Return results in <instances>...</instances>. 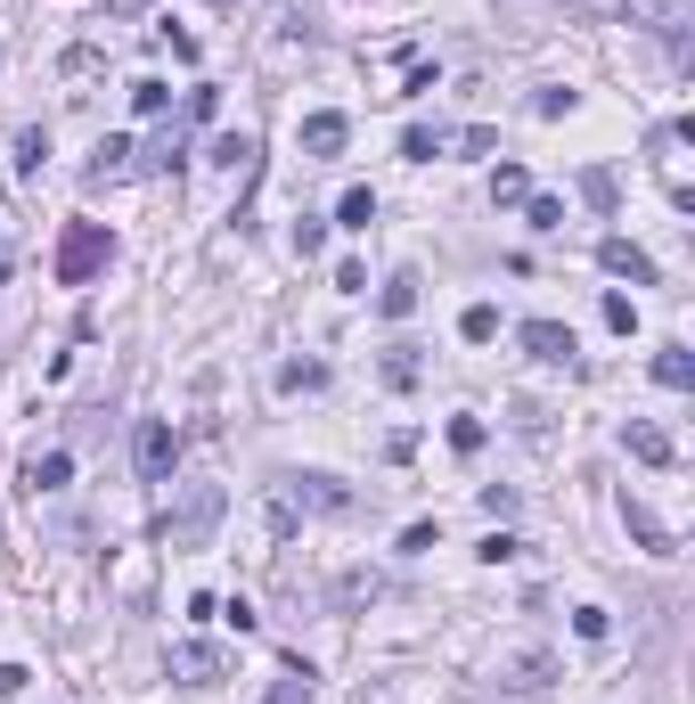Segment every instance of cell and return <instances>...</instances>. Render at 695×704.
Returning a JSON list of instances; mask_svg holds the SVG:
<instances>
[{"instance_id": "cell-25", "label": "cell", "mask_w": 695, "mask_h": 704, "mask_svg": "<svg viewBox=\"0 0 695 704\" xmlns=\"http://www.w3.org/2000/svg\"><path fill=\"white\" fill-rule=\"evenodd\" d=\"M458 337H467V344H491L499 337V312H491V303H467V312H458Z\"/></svg>"}, {"instance_id": "cell-23", "label": "cell", "mask_w": 695, "mask_h": 704, "mask_svg": "<svg viewBox=\"0 0 695 704\" xmlns=\"http://www.w3.org/2000/svg\"><path fill=\"white\" fill-rule=\"evenodd\" d=\"M180 156H188V132H180V123H164V132L147 139V164H164V173H173Z\"/></svg>"}, {"instance_id": "cell-35", "label": "cell", "mask_w": 695, "mask_h": 704, "mask_svg": "<svg viewBox=\"0 0 695 704\" xmlns=\"http://www.w3.org/2000/svg\"><path fill=\"white\" fill-rule=\"evenodd\" d=\"M214 614H221V623H229V631H255V623H262V614H255V607H246V598H229V607H214Z\"/></svg>"}, {"instance_id": "cell-34", "label": "cell", "mask_w": 695, "mask_h": 704, "mask_svg": "<svg viewBox=\"0 0 695 704\" xmlns=\"http://www.w3.org/2000/svg\"><path fill=\"white\" fill-rule=\"evenodd\" d=\"M605 328H614V337H630V328H639V303H630V296H605Z\"/></svg>"}, {"instance_id": "cell-1", "label": "cell", "mask_w": 695, "mask_h": 704, "mask_svg": "<svg viewBox=\"0 0 695 704\" xmlns=\"http://www.w3.org/2000/svg\"><path fill=\"white\" fill-rule=\"evenodd\" d=\"M221 516H229V491L221 484H180V500L164 508V549H173V557H197L221 532Z\"/></svg>"}, {"instance_id": "cell-18", "label": "cell", "mask_w": 695, "mask_h": 704, "mask_svg": "<svg viewBox=\"0 0 695 704\" xmlns=\"http://www.w3.org/2000/svg\"><path fill=\"white\" fill-rule=\"evenodd\" d=\"M255 156H262L255 132H221V139H214V164H221V173H255Z\"/></svg>"}, {"instance_id": "cell-33", "label": "cell", "mask_w": 695, "mask_h": 704, "mask_svg": "<svg viewBox=\"0 0 695 704\" xmlns=\"http://www.w3.org/2000/svg\"><path fill=\"white\" fill-rule=\"evenodd\" d=\"M294 255H303V262H311V255H328V230H320V221H311V214L294 221Z\"/></svg>"}, {"instance_id": "cell-31", "label": "cell", "mask_w": 695, "mask_h": 704, "mask_svg": "<svg viewBox=\"0 0 695 704\" xmlns=\"http://www.w3.org/2000/svg\"><path fill=\"white\" fill-rule=\"evenodd\" d=\"M523 221H532V230H564V205L532 189V197H523Z\"/></svg>"}, {"instance_id": "cell-21", "label": "cell", "mask_w": 695, "mask_h": 704, "mask_svg": "<svg viewBox=\"0 0 695 704\" xmlns=\"http://www.w3.org/2000/svg\"><path fill=\"white\" fill-rule=\"evenodd\" d=\"M532 197V173H523V164H499L491 173V205H523Z\"/></svg>"}, {"instance_id": "cell-7", "label": "cell", "mask_w": 695, "mask_h": 704, "mask_svg": "<svg viewBox=\"0 0 695 704\" xmlns=\"http://www.w3.org/2000/svg\"><path fill=\"white\" fill-rule=\"evenodd\" d=\"M279 500H287V508H320V516H344V508H352V491L335 484V475H320V467H311V475H279Z\"/></svg>"}, {"instance_id": "cell-39", "label": "cell", "mask_w": 695, "mask_h": 704, "mask_svg": "<svg viewBox=\"0 0 695 704\" xmlns=\"http://www.w3.org/2000/svg\"><path fill=\"white\" fill-rule=\"evenodd\" d=\"M221 9H238V0H221Z\"/></svg>"}, {"instance_id": "cell-32", "label": "cell", "mask_w": 695, "mask_h": 704, "mask_svg": "<svg viewBox=\"0 0 695 704\" xmlns=\"http://www.w3.org/2000/svg\"><path fill=\"white\" fill-rule=\"evenodd\" d=\"M605 631H614V614H605V607H573V639H589V648H598Z\"/></svg>"}, {"instance_id": "cell-8", "label": "cell", "mask_w": 695, "mask_h": 704, "mask_svg": "<svg viewBox=\"0 0 695 704\" xmlns=\"http://www.w3.org/2000/svg\"><path fill=\"white\" fill-rule=\"evenodd\" d=\"M516 344L532 352V361H549V369H573L581 361V344H573V328H564V320H523Z\"/></svg>"}, {"instance_id": "cell-30", "label": "cell", "mask_w": 695, "mask_h": 704, "mask_svg": "<svg viewBox=\"0 0 695 704\" xmlns=\"http://www.w3.org/2000/svg\"><path fill=\"white\" fill-rule=\"evenodd\" d=\"M581 197L598 205V214H614V173H605V164H589V173H581Z\"/></svg>"}, {"instance_id": "cell-14", "label": "cell", "mask_w": 695, "mask_h": 704, "mask_svg": "<svg viewBox=\"0 0 695 704\" xmlns=\"http://www.w3.org/2000/svg\"><path fill=\"white\" fill-rule=\"evenodd\" d=\"M66 475H74L66 451H33V459H25V491H33V500H41V491H66Z\"/></svg>"}, {"instance_id": "cell-5", "label": "cell", "mask_w": 695, "mask_h": 704, "mask_svg": "<svg viewBox=\"0 0 695 704\" xmlns=\"http://www.w3.org/2000/svg\"><path fill=\"white\" fill-rule=\"evenodd\" d=\"M173 680H180V689H221L229 655L214 648V639H173Z\"/></svg>"}, {"instance_id": "cell-13", "label": "cell", "mask_w": 695, "mask_h": 704, "mask_svg": "<svg viewBox=\"0 0 695 704\" xmlns=\"http://www.w3.org/2000/svg\"><path fill=\"white\" fill-rule=\"evenodd\" d=\"M311 696H320V672H311L303 655H287V672L270 680V696H262V704H311Z\"/></svg>"}, {"instance_id": "cell-3", "label": "cell", "mask_w": 695, "mask_h": 704, "mask_svg": "<svg viewBox=\"0 0 695 704\" xmlns=\"http://www.w3.org/2000/svg\"><path fill=\"white\" fill-rule=\"evenodd\" d=\"M557 672H564V655L557 648H540V639H523V648H499V664L491 680L508 696H540V689H557Z\"/></svg>"}, {"instance_id": "cell-29", "label": "cell", "mask_w": 695, "mask_h": 704, "mask_svg": "<svg viewBox=\"0 0 695 704\" xmlns=\"http://www.w3.org/2000/svg\"><path fill=\"white\" fill-rule=\"evenodd\" d=\"M385 385H393V393H409V385H417V352H409V344H393V352H385Z\"/></svg>"}, {"instance_id": "cell-10", "label": "cell", "mask_w": 695, "mask_h": 704, "mask_svg": "<svg viewBox=\"0 0 695 704\" xmlns=\"http://www.w3.org/2000/svg\"><path fill=\"white\" fill-rule=\"evenodd\" d=\"M598 262H605L614 279H630V287H655V255H646V246H630V238H605Z\"/></svg>"}, {"instance_id": "cell-17", "label": "cell", "mask_w": 695, "mask_h": 704, "mask_svg": "<svg viewBox=\"0 0 695 704\" xmlns=\"http://www.w3.org/2000/svg\"><path fill=\"white\" fill-rule=\"evenodd\" d=\"M655 385H671V393L695 385V352H687V344H663V352H655Z\"/></svg>"}, {"instance_id": "cell-4", "label": "cell", "mask_w": 695, "mask_h": 704, "mask_svg": "<svg viewBox=\"0 0 695 704\" xmlns=\"http://www.w3.org/2000/svg\"><path fill=\"white\" fill-rule=\"evenodd\" d=\"M132 467L147 475V484H164V475L180 467V426H173V418H139V434H132Z\"/></svg>"}, {"instance_id": "cell-6", "label": "cell", "mask_w": 695, "mask_h": 704, "mask_svg": "<svg viewBox=\"0 0 695 704\" xmlns=\"http://www.w3.org/2000/svg\"><path fill=\"white\" fill-rule=\"evenodd\" d=\"M622 17H630V25H646V33H663L671 58L687 66V0H622Z\"/></svg>"}, {"instance_id": "cell-28", "label": "cell", "mask_w": 695, "mask_h": 704, "mask_svg": "<svg viewBox=\"0 0 695 704\" xmlns=\"http://www.w3.org/2000/svg\"><path fill=\"white\" fill-rule=\"evenodd\" d=\"M483 434H491V426H483V418H467V410H458V418H450V451H458V459H475V451H483Z\"/></svg>"}, {"instance_id": "cell-37", "label": "cell", "mask_w": 695, "mask_h": 704, "mask_svg": "<svg viewBox=\"0 0 695 704\" xmlns=\"http://www.w3.org/2000/svg\"><path fill=\"white\" fill-rule=\"evenodd\" d=\"M25 680H33L25 664H0V696H17V689H25Z\"/></svg>"}, {"instance_id": "cell-15", "label": "cell", "mask_w": 695, "mask_h": 704, "mask_svg": "<svg viewBox=\"0 0 695 704\" xmlns=\"http://www.w3.org/2000/svg\"><path fill=\"white\" fill-rule=\"evenodd\" d=\"M417 287H426L417 271H393L385 287H376V312H385V320H409L417 312Z\"/></svg>"}, {"instance_id": "cell-38", "label": "cell", "mask_w": 695, "mask_h": 704, "mask_svg": "<svg viewBox=\"0 0 695 704\" xmlns=\"http://www.w3.org/2000/svg\"><path fill=\"white\" fill-rule=\"evenodd\" d=\"M132 9H139V0H115V17H132Z\"/></svg>"}, {"instance_id": "cell-16", "label": "cell", "mask_w": 695, "mask_h": 704, "mask_svg": "<svg viewBox=\"0 0 695 704\" xmlns=\"http://www.w3.org/2000/svg\"><path fill=\"white\" fill-rule=\"evenodd\" d=\"M622 525H630V541H639V549H655V557H671V532H663V516H655V508L622 500Z\"/></svg>"}, {"instance_id": "cell-2", "label": "cell", "mask_w": 695, "mask_h": 704, "mask_svg": "<svg viewBox=\"0 0 695 704\" xmlns=\"http://www.w3.org/2000/svg\"><path fill=\"white\" fill-rule=\"evenodd\" d=\"M107 262H115V230L107 221H74V230L58 238V287H91Z\"/></svg>"}, {"instance_id": "cell-36", "label": "cell", "mask_w": 695, "mask_h": 704, "mask_svg": "<svg viewBox=\"0 0 695 704\" xmlns=\"http://www.w3.org/2000/svg\"><path fill=\"white\" fill-rule=\"evenodd\" d=\"M532 115H549V123H557V115H573V91H540V99H532Z\"/></svg>"}, {"instance_id": "cell-27", "label": "cell", "mask_w": 695, "mask_h": 704, "mask_svg": "<svg viewBox=\"0 0 695 704\" xmlns=\"http://www.w3.org/2000/svg\"><path fill=\"white\" fill-rule=\"evenodd\" d=\"M164 107H173V91H164L156 74H139L132 82V115H164Z\"/></svg>"}, {"instance_id": "cell-12", "label": "cell", "mask_w": 695, "mask_h": 704, "mask_svg": "<svg viewBox=\"0 0 695 704\" xmlns=\"http://www.w3.org/2000/svg\"><path fill=\"white\" fill-rule=\"evenodd\" d=\"M132 156H139L132 139H115V132H107V139H98V156L82 164V180H91V189H107V180H123V173H132Z\"/></svg>"}, {"instance_id": "cell-24", "label": "cell", "mask_w": 695, "mask_h": 704, "mask_svg": "<svg viewBox=\"0 0 695 704\" xmlns=\"http://www.w3.org/2000/svg\"><path fill=\"white\" fill-rule=\"evenodd\" d=\"M335 221H344V230H369V221H376V197L369 189H344V197H335Z\"/></svg>"}, {"instance_id": "cell-22", "label": "cell", "mask_w": 695, "mask_h": 704, "mask_svg": "<svg viewBox=\"0 0 695 704\" xmlns=\"http://www.w3.org/2000/svg\"><path fill=\"white\" fill-rule=\"evenodd\" d=\"M442 139H450V132H434V123H409V132H402V156H409V164H434V156H442Z\"/></svg>"}, {"instance_id": "cell-19", "label": "cell", "mask_w": 695, "mask_h": 704, "mask_svg": "<svg viewBox=\"0 0 695 704\" xmlns=\"http://www.w3.org/2000/svg\"><path fill=\"white\" fill-rule=\"evenodd\" d=\"M9 156H17V173H25V180H41V164H50V132H33V123H25V132L9 139Z\"/></svg>"}, {"instance_id": "cell-9", "label": "cell", "mask_w": 695, "mask_h": 704, "mask_svg": "<svg viewBox=\"0 0 695 704\" xmlns=\"http://www.w3.org/2000/svg\"><path fill=\"white\" fill-rule=\"evenodd\" d=\"M622 451H630L639 467H671V459H680V443H671L655 418H630V426H622Z\"/></svg>"}, {"instance_id": "cell-20", "label": "cell", "mask_w": 695, "mask_h": 704, "mask_svg": "<svg viewBox=\"0 0 695 704\" xmlns=\"http://www.w3.org/2000/svg\"><path fill=\"white\" fill-rule=\"evenodd\" d=\"M499 148V132H491V123H467V132H450V139H442V156H491Z\"/></svg>"}, {"instance_id": "cell-26", "label": "cell", "mask_w": 695, "mask_h": 704, "mask_svg": "<svg viewBox=\"0 0 695 704\" xmlns=\"http://www.w3.org/2000/svg\"><path fill=\"white\" fill-rule=\"evenodd\" d=\"M320 385H328L320 361H287V369H279V393H320Z\"/></svg>"}, {"instance_id": "cell-11", "label": "cell", "mask_w": 695, "mask_h": 704, "mask_svg": "<svg viewBox=\"0 0 695 704\" xmlns=\"http://www.w3.org/2000/svg\"><path fill=\"white\" fill-rule=\"evenodd\" d=\"M344 139H352V123L335 115V107H320V115H303V156H344Z\"/></svg>"}]
</instances>
